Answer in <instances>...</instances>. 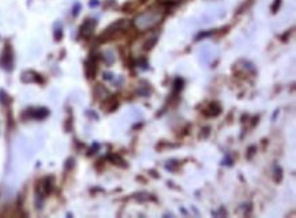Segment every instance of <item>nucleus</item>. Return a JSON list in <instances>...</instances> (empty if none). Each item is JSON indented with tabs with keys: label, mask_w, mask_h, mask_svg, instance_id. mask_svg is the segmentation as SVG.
Segmentation results:
<instances>
[{
	"label": "nucleus",
	"mask_w": 296,
	"mask_h": 218,
	"mask_svg": "<svg viewBox=\"0 0 296 218\" xmlns=\"http://www.w3.org/2000/svg\"><path fill=\"white\" fill-rule=\"evenodd\" d=\"M160 19L161 17L160 15H157L156 12H143V14H139V15L135 18V26H138L139 29L152 28V26H154Z\"/></svg>",
	"instance_id": "f257e3e1"
},
{
	"label": "nucleus",
	"mask_w": 296,
	"mask_h": 218,
	"mask_svg": "<svg viewBox=\"0 0 296 218\" xmlns=\"http://www.w3.org/2000/svg\"><path fill=\"white\" fill-rule=\"evenodd\" d=\"M0 65L4 70H11L12 68V49L10 45H6L4 51H3L1 59H0Z\"/></svg>",
	"instance_id": "f03ea898"
},
{
	"label": "nucleus",
	"mask_w": 296,
	"mask_h": 218,
	"mask_svg": "<svg viewBox=\"0 0 296 218\" xmlns=\"http://www.w3.org/2000/svg\"><path fill=\"white\" fill-rule=\"evenodd\" d=\"M96 28V21L93 19H86L85 22L81 26V29H79V33L82 35L83 38H89L90 35L93 34V31H95Z\"/></svg>",
	"instance_id": "7ed1b4c3"
},
{
	"label": "nucleus",
	"mask_w": 296,
	"mask_h": 218,
	"mask_svg": "<svg viewBox=\"0 0 296 218\" xmlns=\"http://www.w3.org/2000/svg\"><path fill=\"white\" fill-rule=\"evenodd\" d=\"M48 113H49V111L47 108H36V109H29L25 115H28V118L32 119H44L47 118Z\"/></svg>",
	"instance_id": "20e7f679"
},
{
	"label": "nucleus",
	"mask_w": 296,
	"mask_h": 218,
	"mask_svg": "<svg viewBox=\"0 0 296 218\" xmlns=\"http://www.w3.org/2000/svg\"><path fill=\"white\" fill-rule=\"evenodd\" d=\"M220 112H221V108H220L219 104H216V102L210 104L209 108L203 111V113H205L206 116H217V115H220Z\"/></svg>",
	"instance_id": "39448f33"
},
{
	"label": "nucleus",
	"mask_w": 296,
	"mask_h": 218,
	"mask_svg": "<svg viewBox=\"0 0 296 218\" xmlns=\"http://www.w3.org/2000/svg\"><path fill=\"white\" fill-rule=\"evenodd\" d=\"M86 74H88V77L89 78H95L96 63L93 60H89V62L86 63Z\"/></svg>",
	"instance_id": "423d86ee"
},
{
	"label": "nucleus",
	"mask_w": 296,
	"mask_h": 218,
	"mask_svg": "<svg viewBox=\"0 0 296 218\" xmlns=\"http://www.w3.org/2000/svg\"><path fill=\"white\" fill-rule=\"evenodd\" d=\"M182 85H183V81H182V79H176V81H175V93H178L179 90H182Z\"/></svg>",
	"instance_id": "0eeeda50"
},
{
	"label": "nucleus",
	"mask_w": 296,
	"mask_h": 218,
	"mask_svg": "<svg viewBox=\"0 0 296 218\" xmlns=\"http://www.w3.org/2000/svg\"><path fill=\"white\" fill-rule=\"evenodd\" d=\"M280 4H281V0H276V1H274V4H273L272 7L273 12H276V10H277V7H280Z\"/></svg>",
	"instance_id": "6e6552de"
},
{
	"label": "nucleus",
	"mask_w": 296,
	"mask_h": 218,
	"mask_svg": "<svg viewBox=\"0 0 296 218\" xmlns=\"http://www.w3.org/2000/svg\"><path fill=\"white\" fill-rule=\"evenodd\" d=\"M97 4H99V1H90V6H97Z\"/></svg>",
	"instance_id": "1a4fd4ad"
}]
</instances>
